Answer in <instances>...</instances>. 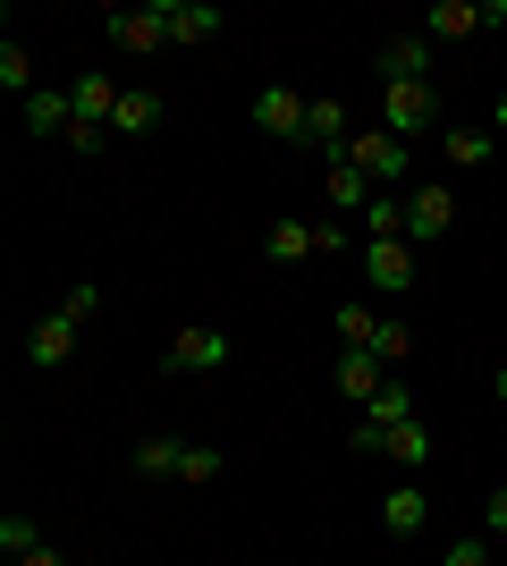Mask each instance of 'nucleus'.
<instances>
[{"label":"nucleus","mask_w":507,"mask_h":566,"mask_svg":"<svg viewBox=\"0 0 507 566\" xmlns=\"http://www.w3.org/2000/svg\"><path fill=\"white\" fill-rule=\"evenodd\" d=\"M102 34L119 51H161L169 43V0H152V9H102Z\"/></svg>","instance_id":"obj_3"},{"label":"nucleus","mask_w":507,"mask_h":566,"mask_svg":"<svg viewBox=\"0 0 507 566\" xmlns=\"http://www.w3.org/2000/svg\"><path fill=\"white\" fill-rule=\"evenodd\" d=\"M363 237H406V203L398 195H372V212H363ZM414 245V237H406Z\"/></svg>","instance_id":"obj_23"},{"label":"nucleus","mask_w":507,"mask_h":566,"mask_svg":"<svg viewBox=\"0 0 507 566\" xmlns=\"http://www.w3.org/2000/svg\"><path fill=\"white\" fill-rule=\"evenodd\" d=\"M363 280L381 287V296H406L414 287V245L406 237H372V245H363Z\"/></svg>","instance_id":"obj_6"},{"label":"nucleus","mask_w":507,"mask_h":566,"mask_svg":"<svg viewBox=\"0 0 507 566\" xmlns=\"http://www.w3.org/2000/svg\"><path fill=\"white\" fill-rule=\"evenodd\" d=\"M152 127H161V94H127L110 118V136H152Z\"/></svg>","instance_id":"obj_20"},{"label":"nucleus","mask_w":507,"mask_h":566,"mask_svg":"<svg viewBox=\"0 0 507 566\" xmlns=\"http://www.w3.org/2000/svg\"><path fill=\"white\" fill-rule=\"evenodd\" d=\"M305 111H314V94H288V85H263V94H254V127H263V136L305 144Z\"/></svg>","instance_id":"obj_7"},{"label":"nucleus","mask_w":507,"mask_h":566,"mask_svg":"<svg viewBox=\"0 0 507 566\" xmlns=\"http://www.w3.org/2000/svg\"><path fill=\"white\" fill-rule=\"evenodd\" d=\"M372 355H381L389 373H398V364H406V355H414V338H406V322H381V331H372Z\"/></svg>","instance_id":"obj_26"},{"label":"nucleus","mask_w":507,"mask_h":566,"mask_svg":"<svg viewBox=\"0 0 507 566\" xmlns=\"http://www.w3.org/2000/svg\"><path fill=\"white\" fill-rule=\"evenodd\" d=\"M0 549H9V558H34V549H43V524L34 516H0Z\"/></svg>","instance_id":"obj_25"},{"label":"nucleus","mask_w":507,"mask_h":566,"mask_svg":"<svg viewBox=\"0 0 507 566\" xmlns=\"http://www.w3.org/2000/svg\"><path fill=\"white\" fill-rule=\"evenodd\" d=\"M305 144H321V153H347V102L338 94H314V111H305Z\"/></svg>","instance_id":"obj_11"},{"label":"nucleus","mask_w":507,"mask_h":566,"mask_svg":"<svg viewBox=\"0 0 507 566\" xmlns=\"http://www.w3.org/2000/svg\"><path fill=\"white\" fill-rule=\"evenodd\" d=\"M178 465H187V449H178V440H145V449H136V473H145V482H169Z\"/></svg>","instance_id":"obj_22"},{"label":"nucleus","mask_w":507,"mask_h":566,"mask_svg":"<svg viewBox=\"0 0 507 566\" xmlns=\"http://www.w3.org/2000/svg\"><path fill=\"white\" fill-rule=\"evenodd\" d=\"M356 415H363V423H372V431H398V423H414V389H406V380H398V373H389L381 389H372V398L356 406Z\"/></svg>","instance_id":"obj_10"},{"label":"nucleus","mask_w":507,"mask_h":566,"mask_svg":"<svg viewBox=\"0 0 507 566\" xmlns=\"http://www.w3.org/2000/svg\"><path fill=\"white\" fill-rule=\"evenodd\" d=\"M457 229V187L448 178H423V187H406V237L414 245H432V237Z\"/></svg>","instance_id":"obj_1"},{"label":"nucleus","mask_w":507,"mask_h":566,"mask_svg":"<svg viewBox=\"0 0 507 566\" xmlns=\"http://www.w3.org/2000/svg\"><path fill=\"white\" fill-rule=\"evenodd\" d=\"M25 355H34V364H68V355H76V322H68V313H43L34 338H25Z\"/></svg>","instance_id":"obj_14"},{"label":"nucleus","mask_w":507,"mask_h":566,"mask_svg":"<svg viewBox=\"0 0 507 566\" xmlns=\"http://www.w3.org/2000/svg\"><path fill=\"white\" fill-rule=\"evenodd\" d=\"M68 102H76V127H110V118H119V102H127V85H110V76H76L68 85Z\"/></svg>","instance_id":"obj_8"},{"label":"nucleus","mask_w":507,"mask_h":566,"mask_svg":"<svg viewBox=\"0 0 507 566\" xmlns=\"http://www.w3.org/2000/svg\"><path fill=\"white\" fill-rule=\"evenodd\" d=\"M338 161H356L363 178H372V187H389V178H406V144L389 136V127H363V136L347 144V153H338Z\"/></svg>","instance_id":"obj_5"},{"label":"nucleus","mask_w":507,"mask_h":566,"mask_svg":"<svg viewBox=\"0 0 507 566\" xmlns=\"http://www.w3.org/2000/svg\"><path fill=\"white\" fill-rule=\"evenodd\" d=\"M499 406H507V364H499Z\"/></svg>","instance_id":"obj_34"},{"label":"nucleus","mask_w":507,"mask_h":566,"mask_svg":"<svg viewBox=\"0 0 507 566\" xmlns=\"http://www.w3.org/2000/svg\"><path fill=\"white\" fill-rule=\"evenodd\" d=\"M381 127L398 144H414L423 127H440V94L432 85H381Z\"/></svg>","instance_id":"obj_2"},{"label":"nucleus","mask_w":507,"mask_h":566,"mask_svg":"<svg viewBox=\"0 0 507 566\" xmlns=\"http://www.w3.org/2000/svg\"><path fill=\"white\" fill-rule=\"evenodd\" d=\"M474 25H483V9H474V0H440L432 18H423V34H432V43H465Z\"/></svg>","instance_id":"obj_17"},{"label":"nucleus","mask_w":507,"mask_h":566,"mask_svg":"<svg viewBox=\"0 0 507 566\" xmlns=\"http://www.w3.org/2000/svg\"><path fill=\"white\" fill-rule=\"evenodd\" d=\"M440 566H490V549H483V542H457V549H448Z\"/></svg>","instance_id":"obj_30"},{"label":"nucleus","mask_w":507,"mask_h":566,"mask_svg":"<svg viewBox=\"0 0 507 566\" xmlns=\"http://www.w3.org/2000/svg\"><path fill=\"white\" fill-rule=\"evenodd\" d=\"M0 85H9V94H25V85H34V60H25L18 43H0Z\"/></svg>","instance_id":"obj_28"},{"label":"nucleus","mask_w":507,"mask_h":566,"mask_svg":"<svg viewBox=\"0 0 507 566\" xmlns=\"http://www.w3.org/2000/svg\"><path fill=\"white\" fill-rule=\"evenodd\" d=\"M389 457H398V465H406V473H423V465H432V431H423V415L389 431Z\"/></svg>","instance_id":"obj_18"},{"label":"nucleus","mask_w":507,"mask_h":566,"mask_svg":"<svg viewBox=\"0 0 507 566\" xmlns=\"http://www.w3.org/2000/svg\"><path fill=\"white\" fill-rule=\"evenodd\" d=\"M440 161L483 169V161H490V136H483V127H448V136H440Z\"/></svg>","instance_id":"obj_19"},{"label":"nucleus","mask_w":507,"mask_h":566,"mask_svg":"<svg viewBox=\"0 0 507 566\" xmlns=\"http://www.w3.org/2000/svg\"><path fill=\"white\" fill-rule=\"evenodd\" d=\"M220 364H229V331L220 322H187L169 338V373H220Z\"/></svg>","instance_id":"obj_4"},{"label":"nucleus","mask_w":507,"mask_h":566,"mask_svg":"<svg viewBox=\"0 0 507 566\" xmlns=\"http://www.w3.org/2000/svg\"><path fill=\"white\" fill-rule=\"evenodd\" d=\"M51 313H68L76 331H85V322H94V313H102V287H94V280H85V287H68V296H60V305H51Z\"/></svg>","instance_id":"obj_27"},{"label":"nucleus","mask_w":507,"mask_h":566,"mask_svg":"<svg viewBox=\"0 0 507 566\" xmlns=\"http://www.w3.org/2000/svg\"><path fill=\"white\" fill-rule=\"evenodd\" d=\"M169 43H220V9L212 0H169Z\"/></svg>","instance_id":"obj_13"},{"label":"nucleus","mask_w":507,"mask_h":566,"mask_svg":"<svg viewBox=\"0 0 507 566\" xmlns=\"http://www.w3.org/2000/svg\"><path fill=\"white\" fill-rule=\"evenodd\" d=\"M423 507H432V499L414 491V482L381 491V524H389V542H414V533H423Z\"/></svg>","instance_id":"obj_12"},{"label":"nucleus","mask_w":507,"mask_h":566,"mask_svg":"<svg viewBox=\"0 0 507 566\" xmlns=\"http://www.w3.org/2000/svg\"><path fill=\"white\" fill-rule=\"evenodd\" d=\"M68 127H76L68 94H25V136H68Z\"/></svg>","instance_id":"obj_15"},{"label":"nucleus","mask_w":507,"mask_h":566,"mask_svg":"<svg viewBox=\"0 0 507 566\" xmlns=\"http://www.w3.org/2000/svg\"><path fill=\"white\" fill-rule=\"evenodd\" d=\"M263 254L271 262H305V254H314V229H305V220H279V229L263 237Z\"/></svg>","instance_id":"obj_21"},{"label":"nucleus","mask_w":507,"mask_h":566,"mask_svg":"<svg viewBox=\"0 0 507 566\" xmlns=\"http://www.w3.org/2000/svg\"><path fill=\"white\" fill-rule=\"evenodd\" d=\"M178 482H220V457H212V449H187V465H178Z\"/></svg>","instance_id":"obj_29"},{"label":"nucleus","mask_w":507,"mask_h":566,"mask_svg":"<svg viewBox=\"0 0 507 566\" xmlns=\"http://www.w3.org/2000/svg\"><path fill=\"white\" fill-rule=\"evenodd\" d=\"M372 195H381V187H372V178H363V169L356 161H330V203H338V212H372Z\"/></svg>","instance_id":"obj_16"},{"label":"nucleus","mask_w":507,"mask_h":566,"mask_svg":"<svg viewBox=\"0 0 507 566\" xmlns=\"http://www.w3.org/2000/svg\"><path fill=\"white\" fill-rule=\"evenodd\" d=\"M490 533H507V491H490Z\"/></svg>","instance_id":"obj_31"},{"label":"nucleus","mask_w":507,"mask_h":566,"mask_svg":"<svg viewBox=\"0 0 507 566\" xmlns=\"http://www.w3.org/2000/svg\"><path fill=\"white\" fill-rule=\"evenodd\" d=\"M490 127H507V94H499V102H490Z\"/></svg>","instance_id":"obj_33"},{"label":"nucleus","mask_w":507,"mask_h":566,"mask_svg":"<svg viewBox=\"0 0 507 566\" xmlns=\"http://www.w3.org/2000/svg\"><path fill=\"white\" fill-rule=\"evenodd\" d=\"M338 398H347V406H363V398H372V389H381V380H389V364H381V355H372V347H347V355H338Z\"/></svg>","instance_id":"obj_9"},{"label":"nucleus","mask_w":507,"mask_h":566,"mask_svg":"<svg viewBox=\"0 0 507 566\" xmlns=\"http://www.w3.org/2000/svg\"><path fill=\"white\" fill-rule=\"evenodd\" d=\"M18 566H68V558H60V549H34V558H18Z\"/></svg>","instance_id":"obj_32"},{"label":"nucleus","mask_w":507,"mask_h":566,"mask_svg":"<svg viewBox=\"0 0 507 566\" xmlns=\"http://www.w3.org/2000/svg\"><path fill=\"white\" fill-rule=\"evenodd\" d=\"M372 331H381V313L347 296V305H338V338H347V347H372Z\"/></svg>","instance_id":"obj_24"}]
</instances>
